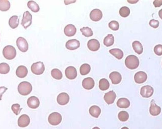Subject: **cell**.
Instances as JSON below:
<instances>
[{
	"label": "cell",
	"instance_id": "obj_1",
	"mask_svg": "<svg viewBox=\"0 0 162 129\" xmlns=\"http://www.w3.org/2000/svg\"><path fill=\"white\" fill-rule=\"evenodd\" d=\"M125 63L126 66L128 69L134 70L138 67L139 65V60L135 55H128L126 58Z\"/></svg>",
	"mask_w": 162,
	"mask_h": 129
},
{
	"label": "cell",
	"instance_id": "obj_2",
	"mask_svg": "<svg viewBox=\"0 0 162 129\" xmlns=\"http://www.w3.org/2000/svg\"><path fill=\"white\" fill-rule=\"evenodd\" d=\"M32 87L30 83L27 82H23L20 83L18 87V90L21 95L27 96L31 93Z\"/></svg>",
	"mask_w": 162,
	"mask_h": 129
},
{
	"label": "cell",
	"instance_id": "obj_3",
	"mask_svg": "<svg viewBox=\"0 0 162 129\" xmlns=\"http://www.w3.org/2000/svg\"><path fill=\"white\" fill-rule=\"evenodd\" d=\"M16 50L12 46H7L4 47L3 51V57L6 59L11 60L15 58L16 56Z\"/></svg>",
	"mask_w": 162,
	"mask_h": 129
},
{
	"label": "cell",
	"instance_id": "obj_4",
	"mask_svg": "<svg viewBox=\"0 0 162 129\" xmlns=\"http://www.w3.org/2000/svg\"><path fill=\"white\" fill-rule=\"evenodd\" d=\"M62 121V117L61 115L57 113L54 112L49 116L48 121L51 125L56 126L61 122Z\"/></svg>",
	"mask_w": 162,
	"mask_h": 129
},
{
	"label": "cell",
	"instance_id": "obj_5",
	"mask_svg": "<svg viewBox=\"0 0 162 129\" xmlns=\"http://www.w3.org/2000/svg\"><path fill=\"white\" fill-rule=\"evenodd\" d=\"M45 69L44 63L41 62H35L31 65V72L36 75H41L44 72Z\"/></svg>",
	"mask_w": 162,
	"mask_h": 129
},
{
	"label": "cell",
	"instance_id": "obj_6",
	"mask_svg": "<svg viewBox=\"0 0 162 129\" xmlns=\"http://www.w3.org/2000/svg\"><path fill=\"white\" fill-rule=\"evenodd\" d=\"M32 15L29 11H26L24 13L23 20L21 24L25 29H27L32 24Z\"/></svg>",
	"mask_w": 162,
	"mask_h": 129
},
{
	"label": "cell",
	"instance_id": "obj_7",
	"mask_svg": "<svg viewBox=\"0 0 162 129\" xmlns=\"http://www.w3.org/2000/svg\"><path fill=\"white\" fill-rule=\"evenodd\" d=\"M18 49L23 52H26L29 49V44L27 40L23 37H19L16 41Z\"/></svg>",
	"mask_w": 162,
	"mask_h": 129
},
{
	"label": "cell",
	"instance_id": "obj_8",
	"mask_svg": "<svg viewBox=\"0 0 162 129\" xmlns=\"http://www.w3.org/2000/svg\"><path fill=\"white\" fill-rule=\"evenodd\" d=\"M153 93L154 88L150 86H145L141 88L140 94L142 97L149 98L152 97Z\"/></svg>",
	"mask_w": 162,
	"mask_h": 129
},
{
	"label": "cell",
	"instance_id": "obj_9",
	"mask_svg": "<svg viewBox=\"0 0 162 129\" xmlns=\"http://www.w3.org/2000/svg\"><path fill=\"white\" fill-rule=\"evenodd\" d=\"M148 79V75L145 72L140 71L135 74L134 76L135 82L138 84H142L145 82Z\"/></svg>",
	"mask_w": 162,
	"mask_h": 129
},
{
	"label": "cell",
	"instance_id": "obj_10",
	"mask_svg": "<svg viewBox=\"0 0 162 129\" xmlns=\"http://www.w3.org/2000/svg\"><path fill=\"white\" fill-rule=\"evenodd\" d=\"M30 118L27 115H23L19 117L18 121V124L19 127L25 128L30 123Z\"/></svg>",
	"mask_w": 162,
	"mask_h": 129
},
{
	"label": "cell",
	"instance_id": "obj_11",
	"mask_svg": "<svg viewBox=\"0 0 162 129\" xmlns=\"http://www.w3.org/2000/svg\"><path fill=\"white\" fill-rule=\"evenodd\" d=\"M65 74L69 80H74L77 76L76 69L73 66H69L65 69Z\"/></svg>",
	"mask_w": 162,
	"mask_h": 129
},
{
	"label": "cell",
	"instance_id": "obj_12",
	"mask_svg": "<svg viewBox=\"0 0 162 129\" xmlns=\"http://www.w3.org/2000/svg\"><path fill=\"white\" fill-rule=\"evenodd\" d=\"M70 100L69 96L66 93H61L57 97V102L60 105L65 106L68 104Z\"/></svg>",
	"mask_w": 162,
	"mask_h": 129
},
{
	"label": "cell",
	"instance_id": "obj_13",
	"mask_svg": "<svg viewBox=\"0 0 162 129\" xmlns=\"http://www.w3.org/2000/svg\"><path fill=\"white\" fill-rule=\"evenodd\" d=\"M90 17L92 21L98 22L102 18V12L99 9H94L91 12L90 14Z\"/></svg>",
	"mask_w": 162,
	"mask_h": 129
},
{
	"label": "cell",
	"instance_id": "obj_14",
	"mask_svg": "<svg viewBox=\"0 0 162 129\" xmlns=\"http://www.w3.org/2000/svg\"><path fill=\"white\" fill-rule=\"evenodd\" d=\"M150 114L152 116H158L161 112V109L160 107L157 106L155 104V101L154 99L152 100L151 102V106L149 109Z\"/></svg>",
	"mask_w": 162,
	"mask_h": 129
},
{
	"label": "cell",
	"instance_id": "obj_15",
	"mask_svg": "<svg viewBox=\"0 0 162 129\" xmlns=\"http://www.w3.org/2000/svg\"><path fill=\"white\" fill-rule=\"evenodd\" d=\"M27 105L30 108L36 109L39 107L40 101L39 98L35 96L30 97L27 100Z\"/></svg>",
	"mask_w": 162,
	"mask_h": 129
},
{
	"label": "cell",
	"instance_id": "obj_16",
	"mask_svg": "<svg viewBox=\"0 0 162 129\" xmlns=\"http://www.w3.org/2000/svg\"><path fill=\"white\" fill-rule=\"evenodd\" d=\"M116 98V94L113 90L105 93L104 96V100L108 105L112 104L114 102Z\"/></svg>",
	"mask_w": 162,
	"mask_h": 129
},
{
	"label": "cell",
	"instance_id": "obj_17",
	"mask_svg": "<svg viewBox=\"0 0 162 129\" xmlns=\"http://www.w3.org/2000/svg\"><path fill=\"white\" fill-rule=\"evenodd\" d=\"M80 46V43L76 39H71L68 40L66 43L65 47L69 50H75L78 48Z\"/></svg>",
	"mask_w": 162,
	"mask_h": 129
},
{
	"label": "cell",
	"instance_id": "obj_18",
	"mask_svg": "<svg viewBox=\"0 0 162 129\" xmlns=\"http://www.w3.org/2000/svg\"><path fill=\"white\" fill-rule=\"evenodd\" d=\"M87 47L90 50L97 51L100 49V43L97 39H91L88 42Z\"/></svg>",
	"mask_w": 162,
	"mask_h": 129
},
{
	"label": "cell",
	"instance_id": "obj_19",
	"mask_svg": "<svg viewBox=\"0 0 162 129\" xmlns=\"http://www.w3.org/2000/svg\"><path fill=\"white\" fill-rule=\"evenodd\" d=\"M110 79L113 84H118L122 80V77L120 73L117 72H113L110 74Z\"/></svg>",
	"mask_w": 162,
	"mask_h": 129
},
{
	"label": "cell",
	"instance_id": "obj_20",
	"mask_svg": "<svg viewBox=\"0 0 162 129\" xmlns=\"http://www.w3.org/2000/svg\"><path fill=\"white\" fill-rule=\"evenodd\" d=\"M94 85H95V82L94 80L90 77L84 79L82 82L83 87L87 90H91L94 87Z\"/></svg>",
	"mask_w": 162,
	"mask_h": 129
},
{
	"label": "cell",
	"instance_id": "obj_21",
	"mask_svg": "<svg viewBox=\"0 0 162 129\" xmlns=\"http://www.w3.org/2000/svg\"><path fill=\"white\" fill-rule=\"evenodd\" d=\"M28 71L27 68L24 65L18 66L16 71V74L19 78H24L26 77Z\"/></svg>",
	"mask_w": 162,
	"mask_h": 129
},
{
	"label": "cell",
	"instance_id": "obj_22",
	"mask_svg": "<svg viewBox=\"0 0 162 129\" xmlns=\"http://www.w3.org/2000/svg\"><path fill=\"white\" fill-rule=\"evenodd\" d=\"M64 33L67 37H73L76 33V28L73 25H67L65 27Z\"/></svg>",
	"mask_w": 162,
	"mask_h": 129
},
{
	"label": "cell",
	"instance_id": "obj_23",
	"mask_svg": "<svg viewBox=\"0 0 162 129\" xmlns=\"http://www.w3.org/2000/svg\"><path fill=\"white\" fill-rule=\"evenodd\" d=\"M117 105L120 108H128L130 106V101L126 98H120L118 100Z\"/></svg>",
	"mask_w": 162,
	"mask_h": 129
},
{
	"label": "cell",
	"instance_id": "obj_24",
	"mask_svg": "<svg viewBox=\"0 0 162 129\" xmlns=\"http://www.w3.org/2000/svg\"><path fill=\"white\" fill-rule=\"evenodd\" d=\"M89 113L91 116H92L93 117L97 118L101 115V108L98 106H91L89 109Z\"/></svg>",
	"mask_w": 162,
	"mask_h": 129
},
{
	"label": "cell",
	"instance_id": "obj_25",
	"mask_svg": "<svg viewBox=\"0 0 162 129\" xmlns=\"http://www.w3.org/2000/svg\"><path fill=\"white\" fill-rule=\"evenodd\" d=\"M9 24L10 27L13 29L17 27L19 24V18L18 16L14 15L11 17L9 21Z\"/></svg>",
	"mask_w": 162,
	"mask_h": 129
},
{
	"label": "cell",
	"instance_id": "obj_26",
	"mask_svg": "<svg viewBox=\"0 0 162 129\" xmlns=\"http://www.w3.org/2000/svg\"><path fill=\"white\" fill-rule=\"evenodd\" d=\"M109 52L112 55H114L118 60H121L124 56L123 52V51L119 49H112L109 51Z\"/></svg>",
	"mask_w": 162,
	"mask_h": 129
},
{
	"label": "cell",
	"instance_id": "obj_27",
	"mask_svg": "<svg viewBox=\"0 0 162 129\" xmlns=\"http://www.w3.org/2000/svg\"><path fill=\"white\" fill-rule=\"evenodd\" d=\"M132 47L133 49L135 51L136 53L138 54H141L143 52V46L142 45L141 43L138 41H135L132 43Z\"/></svg>",
	"mask_w": 162,
	"mask_h": 129
},
{
	"label": "cell",
	"instance_id": "obj_28",
	"mask_svg": "<svg viewBox=\"0 0 162 129\" xmlns=\"http://www.w3.org/2000/svg\"><path fill=\"white\" fill-rule=\"evenodd\" d=\"M110 83L106 79H102L99 82V88L102 91H105L109 89Z\"/></svg>",
	"mask_w": 162,
	"mask_h": 129
},
{
	"label": "cell",
	"instance_id": "obj_29",
	"mask_svg": "<svg viewBox=\"0 0 162 129\" xmlns=\"http://www.w3.org/2000/svg\"><path fill=\"white\" fill-rule=\"evenodd\" d=\"M114 42V37L112 34H109L105 37L103 40V44L106 47H109L112 46Z\"/></svg>",
	"mask_w": 162,
	"mask_h": 129
},
{
	"label": "cell",
	"instance_id": "obj_30",
	"mask_svg": "<svg viewBox=\"0 0 162 129\" xmlns=\"http://www.w3.org/2000/svg\"><path fill=\"white\" fill-rule=\"evenodd\" d=\"M11 4L7 0H0V10L2 12H6L10 9Z\"/></svg>",
	"mask_w": 162,
	"mask_h": 129
},
{
	"label": "cell",
	"instance_id": "obj_31",
	"mask_svg": "<svg viewBox=\"0 0 162 129\" xmlns=\"http://www.w3.org/2000/svg\"><path fill=\"white\" fill-rule=\"evenodd\" d=\"M28 7L33 12H38L40 10L39 5L33 1H30L28 2Z\"/></svg>",
	"mask_w": 162,
	"mask_h": 129
},
{
	"label": "cell",
	"instance_id": "obj_32",
	"mask_svg": "<svg viewBox=\"0 0 162 129\" xmlns=\"http://www.w3.org/2000/svg\"><path fill=\"white\" fill-rule=\"evenodd\" d=\"M91 66L87 63H85L81 65L80 68V72L82 75H86L90 72Z\"/></svg>",
	"mask_w": 162,
	"mask_h": 129
},
{
	"label": "cell",
	"instance_id": "obj_33",
	"mask_svg": "<svg viewBox=\"0 0 162 129\" xmlns=\"http://www.w3.org/2000/svg\"><path fill=\"white\" fill-rule=\"evenodd\" d=\"M51 75L53 78L57 80H61L63 77L62 73L57 69H53L52 70Z\"/></svg>",
	"mask_w": 162,
	"mask_h": 129
},
{
	"label": "cell",
	"instance_id": "obj_34",
	"mask_svg": "<svg viewBox=\"0 0 162 129\" xmlns=\"http://www.w3.org/2000/svg\"><path fill=\"white\" fill-rule=\"evenodd\" d=\"M10 67L9 64L5 62L0 63V73L6 74L9 72Z\"/></svg>",
	"mask_w": 162,
	"mask_h": 129
},
{
	"label": "cell",
	"instance_id": "obj_35",
	"mask_svg": "<svg viewBox=\"0 0 162 129\" xmlns=\"http://www.w3.org/2000/svg\"><path fill=\"white\" fill-rule=\"evenodd\" d=\"M118 118L121 122H126L129 118V114L126 111H122L118 113Z\"/></svg>",
	"mask_w": 162,
	"mask_h": 129
},
{
	"label": "cell",
	"instance_id": "obj_36",
	"mask_svg": "<svg viewBox=\"0 0 162 129\" xmlns=\"http://www.w3.org/2000/svg\"><path fill=\"white\" fill-rule=\"evenodd\" d=\"M119 14L123 17H127L130 14V9L126 6L121 7L119 10Z\"/></svg>",
	"mask_w": 162,
	"mask_h": 129
},
{
	"label": "cell",
	"instance_id": "obj_37",
	"mask_svg": "<svg viewBox=\"0 0 162 129\" xmlns=\"http://www.w3.org/2000/svg\"><path fill=\"white\" fill-rule=\"evenodd\" d=\"M80 31L83 35L86 37H90L93 35V33L91 28L89 27H84L81 28Z\"/></svg>",
	"mask_w": 162,
	"mask_h": 129
},
{
	"label": "cell",
	"instance_id": "obj_38",
	"mask_svg": "<svg viewBox=\"0 0 162 129\" xmlns=\"http://www.w3.org/2000/svg\"><path fill=\"white\" fill-rule=\"evenodd\" d=\"M109 27L112 30L117 31L119 29V25L117 21H112L109 23Z\"/></svg>",
	"mask_w": 162,
	"mask_h": 129
},
{
	"label": "cell",
	"instance_id": "obj_39",
	"mask_svg": "<svg viewBox=\"0 0 162 129\" xmlns=\"http://www.w3.org/2000/svg\"><path fill=\"white\" fill-rule=\"evenodd\" d=\"M12 109L13 110V112L15 114L16 116L18 115L20 112H21L22 108H20V105L18 104H15L13 105L12 106Z\"/></svg>",
	"mask_w": 162,
	"mask_h": 129
},
{
	"label": "cell",
	"instance_id": "obj_40",
	"mask_svg": "<svg viewBox=\"0 0 162 129\" xmlns=\"http://www.w3.org/2000/svg\"><path fill=\"white\" fill-rule=\"evenodd\" d=\"M154 52L156 55L161 56L162 55V45H158L154 48Z\"/></svg>",
	"mask_w": 162,
	"mask_h": 129
},
{
	"label": "cell",
	"instance_id": "obj_41",
	"mask_svg": "<svg viewBox=\"0 0 162 129\" xmlns=\"http://www.w3.org/2000/svg\"><path fill=\"white\" fill-rule=\"evenodd\" d=\"M149 25L151 27L154 28H156L159 27V22L157 20H152L149 22Z\"/></svg>",
	"mask_w": 162,
	"mask_h": 129
},
{
	"label": "cell",
	"instance_id": "obj_42",
	"mask_svg": "<svg viewBox=\"0 0 162 129\" xmlns=\"http://www.w3.org/2000/svg\"><path fill=\"white\" fill-rule=\"evenodd\" d=\"M7 89H8V88L5 87H0V100H2L3 94L6 92Z\"/></svg>",
	"mask_w": 162,
	"mask_h": 129
},
{
	"label": "cell",
	"instance_id": "obj_43",
	"mask_svg": "<svg viewBox=\"0 0 162 129\" xmlns=\"http://www.w3.org/2000/svg\"><path fill=\"white\" fill-rule=\"evenodd\" d=\"M154 5L155 7H159L162 5V0L161 1H157L155 0L153 2Z\"/></svg>",
	"mask_w": 162,
	"mask_h": 129
},
{
	"label": "cell",
	"instance_id": "obj_44",
	"mask_svg": "<svg viewBox=\"0 0 162 129\" xmlns=\"http://www.w3.org/2000/svg\"><path fill=\"white\" fill-rule=\"evenodd\" d=\"M158 14H159V16L160 17V18L162 20V9L159 11Z\"/></svg>",
	"mask_w": 162,
	"mask_h": 129
},
{
	"label": "cell",
	"instance_id": "obj_45",
	"mask_svg": "<svg viewBox=\"0 0 162 129\" xmlns=\"http://www.w3.org/2000/svg\"><path fill=\"white\" fill-rule=\"evenodd\" d=\"M138 1H128L129 3H136L138 2Z\"/></svg>",
	"mask_w": 162,
	"mask_h": 129
},
{
	"label": "cell",
	"instance_id": "obj_46",
	"mask_svg": "<svg viewBox=\"0 0 162 129\" xmlns=\"http://www.w3.org/2000/svg\"><path fill=\"white\" fill-rule=\"evenodd\" d=\"M121 129H128V127H123V128H121Z\"/></svg>",
	"mask_w": 162,
	"mask_h": 129
},
{
	"label": "cell",
	"instance_id": "obj_47",
	"mask_svg": "<svg viewBox=\"0 0 162 129\" xmlns=\"http://www.w3.org/2000/svg\"><path fill=\"white\" fill-rule=\"evenodd\" d=\"M92 129H100V128H99V127H95L92 128Z\"/></svg>",
	"mask_w": 162,
	"mask_h": 129
}]
</instances>
